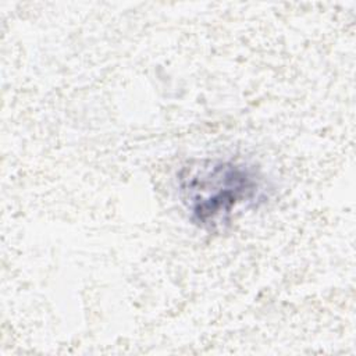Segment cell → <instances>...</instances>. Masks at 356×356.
I'll list each match as a JSON object with an SVG mask.
<instances>
[{
    "label": "cell",
    "mask_w": 356,
    "mask_h": 356,
    "mask_svg": "<svg viewBox=\"0 0 356 356\" xmlns=\"http://www.w3.org/2000/svg\"><path fill=\"white\" fill-rule=\"evenodd\" d=\"M175 181L189 221L206 231L229 225L236 211L256 206L267 189L256 165L234 159L188 161L177 172Z\"/></svg>",
    "instance_id": "cell-1"
}]
</instances>
